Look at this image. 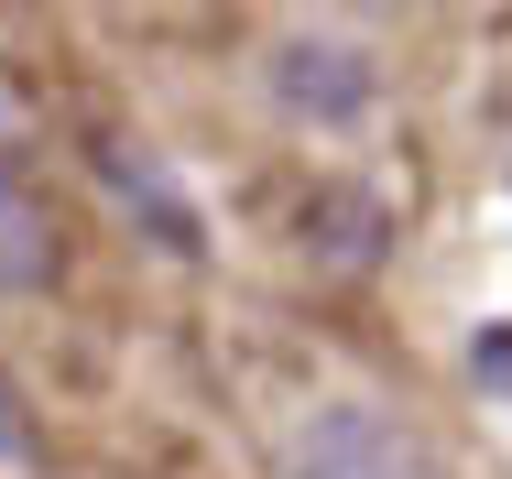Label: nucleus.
I'll return each mask as SVG.
<instances>
[{
	"mask_svg": "<svg viewBox=\"0 0 512 479\" xmlns=\"http://www.w3.org/2000/svg\"><path fill=\"white\" fill-rule=\"evenodd\" d=\"M284 479H436V469H425V447H414L393 414H371V403H327V414L295 425Z\"/></svg>",
	"mask_w": 512,
	"mask_h": 479,
	"instance_id": "nucleus-1",
	"label": "nucleus"
},
{
	"mask_svg": "<svg viewBox=\"0 0 512 479\" xmlns=\"http://www.w3.org/2000/svg\"><path fill=\"white\" fill-rule=\"evenodd\" d=\"M273 98H284L295 120L349 131V120H371V109H382V66H371L360 44H338V33H295V44L273 55Z\"/></svg>",
	"mask_w": 512,
	"mask_h": 479,
	"instance_id": "nucleus-2",
	"label": "nucleus"
},
{
	"mask_svg": "<svg viewBox=\"0 0 512 479\" xmlns=\"http://www.w3.org/2000/svg\"><path fill=\"white\" fill-rule=\"evenodd\" d=\"M33 284H55V218L22 186V164H0V294H33Z\"/></svg>",
	"mask_w": 512,
	"mask_h": 479,
	"instance_id": "nucleus-3",
	"label": "nucleus"
},
{
	"mask_svg": "<svg viewBox=\"0 0 512 479\" xmlns=\"http://www.w3.org/2000/svg\"><path fill=\"white\" fill-rule=\"evenodd\" d=\"M469 371H480V382L512 403V327H480V338H469Z\"/></svg>",
	"mask_w": 512,
	"mask_h": 479,
	"instance_id": "nucleus-4",
	"label": "nucleus"
}]
</instances>
